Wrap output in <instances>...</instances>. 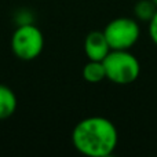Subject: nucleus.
<instances>
[{
  "instance_id": "obj_8",
  "label": "nucleus",
  "mask_w": 157,
  "mask_h": 157,
  "mask_svg": "<svg viewBox=\"0 0 157 157\" xmlns=\"http://www.w3.org/2000/svg\"><path fill=\"white\" fill-rule=\"evenodd\" d=\"M157 11V6L152 0H139L134 7V14L139 21L149 22Z\"/></svg>"
},
{
  "instance_id": "obj_4",
  "label": "nucleus",
  "mask_w": 157,
  "mask_h": 157,
  "mask_svg": "<svg viewBox=\"0 0 157 157\" xmlns=\"http://www.w3.org/2000/svg\"><path fill=\"white\" fill-rule=\"evenodd\" d=\"M103 33L112 50H130L138 41L141 29L135 19L119 17L106 25Z\"/></svg>"
},
{
  "instance_id": "obj_6",
  "label": "nucleus",
  "mask_w": 157,
  "mask_h": 157,
  "mask_svg": "<svg viewBox=\"0 0 157 157\" xmlns=\"http://www.w3.org/2000/svg\"><path fill=\"white\" fill-rule=\"evenodd\" d=\"M17 109V97L10 87L0 84V120H6L14 114Z\"/></svg>"
},
{
  "instance_id": "obj_9",
  "label": "nucleus",
  "mask_w": 157,
  "mask_h": 157,
  "mask_svg": "<svg viewBox=\"0 0 157 157\" xmlns=\"http://www.w3.org/2000/svg\"><path fill=\"white\" fill-rule=\"evenodd\" d=\"M149 35L152 41L157 46V11L155 13L153 18L149 21Z\"/></svg>"
},
{
  "instance_id": "obj_10",
  "label": "nucleus",
  "mask_w": 157,
  "mask_h": 157,
  "mask_svg": "<svg viewBox=\"0 0 157 157\" xmlns=\"http://www.w3.org/2000/svg\"><path fill=\"white\" fill-rule=\"evenodd\" d=\"M152 2H153V3H155V4H156V6H157V0H152Z\"/></svg>"
},
{
  "instance_id": "obj_1",
  "label": "nucleus",
  "mask_w": 157,
  "mask_h": 157,
  "mask_svg": "<svg viewBox=\"0 0 157 157\" xmlns=\"http://www.w3.org/2000/svg\"><path fill=\"white\" fill-rule=\"evenodd\" d=\"M119 142L117 128L102 116L86 117L75 125L72 144L81 155L88 157H108L114 152Z\"/></svg>"
},
{
  "instance_id": "obj_3",
  "label": "nucleus",
  "mask_w": 157,
  "mask_h": 157,
  "mask_svg": "<svg viewBox=\"0 0 157 157\" xmlns=\"http://www.w3.org/2000/svg\"><path fill=\"white\" fill-rule=\"evenodd\" d=\"M44 48V36L32 22L21 24L11 36V50L22 61H32L41 54Z\"/></svg>"
},
{
  "instance_id": "obj_7",
  "label": "nucleus",
  "mask_w": 157,
  "mask_h": 157,
  "mask_svg": "<svg viewBox=\"0 0 157 157\" xmlns=\"http://www.w3.org/2000/svg\"><path fill=\"white\" fill-rule=\"evenodd\" d=\"M83 78L87 83H91V84H97V83H101L102 80H105L106 71L102 61L88 59V62L83 68Z\"/></svg>"
},
{
  "instance_id": "obj_5",
  "label": "nucleus",
  "mask_w": 157,
  "mask_h": 157,
  "mask_svg": "<svg viewBox=\"0 0 157 157\" xmlns=\"http://www.w3.org/2000/svg\"><path fill=\"white\" fill-rule=\"evenodd\" d=\"M110 50L112 48L106 40L105 33L99 30L90 32L84 40V52L91 61H103Z\"/></svg>"
},
{
  "instance_id": "obj_2",
  "label": "nucleus",
  "mask_w": 157,
  "mask_h": 157,
  "mask_svg": "<svg viewBox=\"0 0 157 157\" xmlns=\"http://www.w3.org/2000/svg\"><path fill=\"white\" fill-rule=\"evenodd\" d=\"M102 62L106 71V78L119 86L134 83L141 73L138 58L128 50H110Z\"/></svg>"
}]
</instances>
